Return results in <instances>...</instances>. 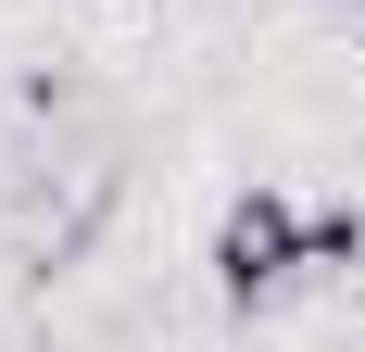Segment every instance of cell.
Instances as JSON below:
<instances>
[{
  "label": "cell",
  "mask_w": 365,
  "mask_h": 352,
  "mask_svg": "<svg viewBox=\"0 0 365 352\" xmlns=\"http://www.w3.org/2000/svg\"><path fill=\"white\" fill-rule=\"evenodd\" d=\"M315 264H365V214H315ZM302 264V277H315Z\"/></svg>",
  "instance_id": "2"
},
{
  "label": "cell",
  "mask_w": 365,
  "mask_h": 352,
  "mask_svg": "<svg viewBox=\"0 0 365 352\" xmlns=\"http://www.w3.org/2000/svg\"><path fill=\"white\" fill-rule=\"evenodd\" d=\"M302 264H315V214H302L290 189H240V202L215 214V302H227V315L277 302Z\"/></svg>",
  "instance_id": "1"
}]
</instances>
